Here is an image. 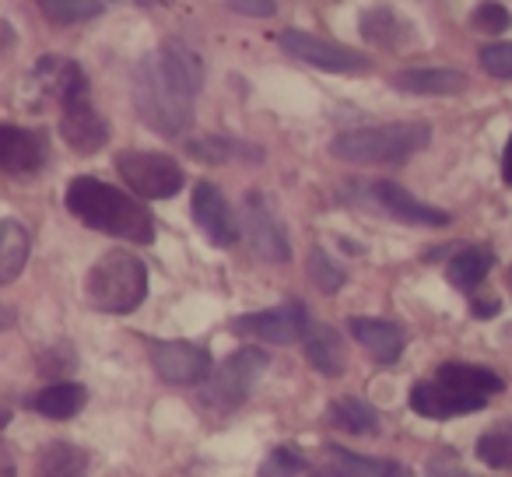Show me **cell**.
Wrapping results in <instances>:
<instances>
[{
    "label": "cell",
    "instance_id": "34",
    "mask_svg": "<svg viewBox=\"0 0 512 477\" xmlns=\"http://www.w3.org/2000/svg\"><path fill=\"white\" fill-rule=\"evenodd\" d=\"M474 25L484 32H505L512 25V18L502 4H481V8L474 11Z\"/></svg>",
    "mask_w": 512,
    "mask_h": 477
},
{
    "label": "cell",
    "instance_id": "18",
    "mask_svg": "<svg viewBox=\"0 0 512 477\" xmlns=\"http://www.w3.org/2000/svg\"><path fill=\"white\" fill-rule=\"evenodd\" d=\"M435 379H439L442 386H449V390L463 393V397H474V400H488L505 390L498 372L484 369V365H467V362H446Z\"/></svg>",
    "mask_w": 512,
    "mask_h": 477
},
{
    "label": "cell",
    "instance_id": "1",
    "mask_svg": "<svg viewBox=\"0 0 512 477\" xmlns=\"http://www.w3.org/2000/svg\"><path fill=\"white\" fill-rule=\"evenodd\" d=\"M200 81H204L200 60L186 46L165 43L162 50L148 53L137 64L134 74L137 116L162 137L186 134L193 123V102H197Z\"/></svg>",
    "mask_w": 512,
    "mask_h": 477
},
{
    "label": "cell",
    "instance_id": "21",
    "mask_svg": "<svg viewBox=\"0 0 512 477\" xmlns=\"http://www.w3.org/2000/svg\"><path fill=\"white\" fill-rule=\"evenodd\" d=\"M186 155L197 158V162H264V151L256 148V144L246 141H235L228 134H207L197 137V141H186Z\"/></svg>",
    "mask_w": 512,
    "mask_h": 477
},
{
    "label": "cell",
    "instance_id": "28",
    "mask_svg": "<svg viewBox=\"0 0 512 477\" xmlns=\"http://www.w3.org/2000/svg\"><path fill=\"white\" fill-rule=\"evenodd\" d=\"M477 460L488 463V467H512V421L488 428V432L477 439Z\"/></svg>",
    "mask_w": 512,
    "mask_h": 477
},
{
    "label": "cell",
    "instance_id": "43",
    "mask_svg": "<svg viewBox=\"0 0 512 477\" xmlns=\"http://www.w3.org/2000/svg\"><path fill=\"white\" fill-rule=\"evenodd\" d=\"M509 285H512V274H509Z\"/></svg>",
    "mask_w": 512,
    "mask_h": 477
},
{
    "label": "cell",
    "instance_id": "20",
    "mask_svg": "<svg viewBox=\"0 0 512 477\" xmlns=\"http://www.w3.org/2000/svg\"><path fill=\"white\" fill-rule=\"evenodd\" d=\"M393 85L411 95H460L467 88V78L453 67H411L393 74Z\"/></svg>",
    "mask_w": 512,
    "mask_h": 477
},
{
    "label": "cell",
    "instance_id": "36",
    "mask_svg": "<svg viewBox=\"0 0 512 477\" xmlns=\"http://www.w3.org/2000/svg\"><path fill=\"white\" fill-rule=\"evenodd\" d=\"M228 8H232L235 15H253V18L274 15V4H271V0H235V4H228Z\"/></svg>",
    "mask_w": 512,
    "mask_h": 477
},
{
    "label": "cell",
    "instance_id": "2",
    "mask_svg": "<svg viewBox=\"0 0 512 477\" xmlns=\"http://www.w3.org/2000/svg\"><path fill=\"white\" fill-rule=\"evenodd\" d=\"M67 211L78 221H85L95 232L116 235L127 243H151L155 239V221H151L148 207L137 204L116 186L102 183L95 176H78L67 186Z\"/></svg>",
    "mask_w": 512,
    "mask_h": 477
},
{
    "label": "cell",
    "instance_id": "33",
    "mask_svg": "<svg viewBox=\"0 0 512 477\" xmlns=\"http://www.w3.org/2000/svg\"><path fill=\"white\" fill-rule=\"evenodd\" d=\"M481 67L495 78H512V43H491L481 50Z\"/></svg>",
    "mask_w": 512,
    "mask_h": 477
},
{
    "label": "cell",
    "instance_id": "12",
    "mask_svg": "<svg viewBox=\"0 0 512 477\" xmlns=\"http://www.w3.org/2000/svg\"><path fill=\"white\" fill-rule=\"evenodd\" d=\"M60 137L67 141V148L78 155H95L99 148H106L109 141V123L99 109L92 106V99H74L64 102L60 113Z\"/></svg>",
    "mask_w": 512,
    "mask_h": 477
},
{
    "label": "cell",
    "instance_id": "6",
    "mask_svg": "<svg viewBox=\"0 0 512 477\" xmlns=\"http://www.w3.org/2000/svg\"><path fill=\"white\" fill-rule=\"evenodd\" d=\"M264 369H267L264 351H256V348L232 351V355L214 369V376L207 379L200 400H204L207 407H214V411H232V407H239L242 400L249 397L256 379L264 376Z\"/></svg>",
    "mask_w": 512,
    "mask_h": 477
},
{
    "label": "cell",
    "instance_id": "41",
    "mask_svg": "<svg viewBox=\"0 0 512 477\" xmlns=\"http://www.w3.org/2000/svg\"><path fill=\"white\" fill-rule=\"evenodd\" d=\"M8 327H15V309L0 306V330H8Z\"/></svg>",
    "mask_w": 512,
    "mask_h": 477
},
{
    "label": "cell",
    "instance_id": "25",
    "mask_svg": "<svg viewBox=\"0 0 512 477\" xmlns=\"http://www.w3.org/2000/svg\"><path fill=\"white\" fill-rule=\"evenodd\" d=\"M362 36L365 43H376V46H386V50H400L411 29H407L404 18H397L390 8H369L362 15Z\"/></svg>",
    "mask_w": 512,
    "mask_h": 477
},
{
    "label": "cell",
    "instance_id": "40",
    "mask_svg": "<svg viewBox=\"0 0 512 477\" xmlns=\"http://www.w3.org/2000/svg\"><path fill=\"white\" fill-rule=\"evenodd\" d=\"M383 477H411V470H407L404 463H393V460H386Z\"/></svg>",
    "mask_w": 512,
    "mask_h": 477
},
{
    "label": "cell",
    "instance_id": "30",
    "mask_svg": "<svg viewBox=\"0 0 512 477\" xmlns=\"http://www.w3.org/2000/svg\"><path fill=\"white\" fill-rule=\"evenodd\" d=\"M106 11V4L99 0H43V15H50L60 25L88 22V18H99Z\"/></svg>",
    "mask_w": 512,
    "mask_h": 477
},
{
    "label": "cell",
    "instance_id": "7",
    "mask_svg": "<svg viewBox=\"0 0 512 477\" xmlns=\"http://www.w3.org/2000/svg\"><path fill=\"white\" fill-rule=\"evenodd\" d=\"M242 228H246L256 257L271 260V264H285L292 257V243H288L285 225H281L278 211H274V204L264 193H249L242 200Z\"/></svg>",
    "mask_w": 512,
    "mask_h": 477
},
{
    "label": "cell",
    "instance_id": "8",
    "mask_svg": "<svg viewBox=\"0 0 512 477\" xmlns=\"http://www.w3.org/2000/svg\"><path fill=\"white\" fill-rule=\"evenodd\" d=\"M278 43L285 46L292 57L306 60V64L320 67V71H330V74H362L372 67V60L365 57V53L337 46V43H330V39L309 36V32H299V29L281 32Z\"/></svg>",
    "mask_w": 512,
    "mask_h": 477
},
{
    "label": "cell",
    "instance_id": "3",
    "mask_svg": "<svg viewBox=\"0 0 512 477\" xmlns=\"http://www.w3.org/2000/svg\"><path fill=\"white\" fill-rule=\"evenodd\" d=\"M428 141H432V127L421 120H411V123H383V127L344 130V134L334 137L330 151L341 162L379 165V162H407L411 155L425 151Z\"/></svg>",
    "mask_w": 512,
    "mask_h": 477
},
{
    "label": "cell",
    "instance_id": "29",
    "mask_svg": "<svg viewBox=\"0 0 512 477\" xmlns=\"http://www.w3.org/2000/svg\"><path fill=\"white\" fill-rule=\"evenodd\" d=\"M330 460H334V474L337 477H383L386 460H372V456H358L344 446H330L327 449Z\"/></svg>",
    "mask_w": 512,
    "mask_h": 477
},
{
    "label": "cell",
    "instance_id": "38",
    "mask_svg": "<svg viewBox=\"0 0 512 477\" xmlns=\"http://www.w3.org/2000/svg\"><path fill=\"white\" fill-rule=\"evenodd\" d=\"M498 309H502V302H498V299H488V302L477 299V302H474V316H495Z\"/></svg>",
    "mask_w": 512,
    "mask_h": 477
},
{
    "label": "cell",
    "instance_id": "35",
    "mask_svg": "<svg viewBox=\"0 0 512 477\" xmlns=\"http://www.w3.org/2000/svg\"><path fill=\"white\" fill-rule=\"evenodd\" d=\"M460 467L463 463L456 460L453 453H439V456H432V463H428V474L432 477H467Z\"/></svg>",
    "mask_w": 512,
    "mask_h": 477
},
{
    "label": "cell",
    "instance_id": "4",
    "mask_svg": "<svg viewBox=\"0 0 512 477\" xmlns=\"http://www.w3.org/2000/svg\"><path fill=\"white\" fill-rule=\"evenodd\" d=\"M148 299V267L127 250H109L88 271V302L102 313L127 316Z\"/></svg>",
    "mask_w": 512,
    "mask_h": 477
},
{
    "label": "cell",
    "instance_id": "27",
    "mask_svg": "<svg viewBox=\"0 0 512 477\" xmlns=\"http://www.w3.org/2000/svg\"><path fill=\"white\" fill-rule=\"evenodd\" d=\"M330 418H334L341 428H348V432H358V435H372L379 428L376 407H369L365 400H358V397L334 400V404H330Z\"/></svg>",
    "mask_w": 512,
    "mask_h": 477
},
{
    "label": "cell",
    "instance_id": "10",
    "mask_svg": "<svg viewBox=\"0 0 512 477\" xmlns=\"http://www.w3.org/2000/svg\"><path fill=\"white\" fill-rule=\"evenodd\" d=\"M235 334H249V337H260L267 344H295L306 337L309 330V316L306 306L299 302H288V306L278 309H267V313H246L232 323Z\"/></svg>",
    "mask_w": 512,
    "mask_h": 477
},
{
    "label": "cell",
    "instance_id": "22",
    "mask_svg": "<svg viewBox=\"0 0 512 477\" xmlns=\"http://www.w3.org/2000/svg\"><path fill=\"white\" fill-rule=\"evenodd\" d=\"M32 253V235L22 221L0 218V288L11 285L25 271Z\"/></svg>",
    "mask_w": 512,
    "mask_h": 477
},
{
    "label": "cell",
    "instance_id": "19",
    "mask_svg": "<svg viewBox=\"0 0 512 477\" xmlns=\"http://www.w3.org/2000/svg\"><path fill=\"white\" fill-rule=\"evenodd\" d=\"M306 355L309 365L323 376H341L344 365H348V348H344V337L337 334L330 323H309L306 330Z\"/></svg>",
    "mask_w": 512,
    "mask_h": 477
},
{
    "label": "cell",
    "instance_id": "16",
    "mask_svg": "<svg viewBox=\"0 0 512 477\" xmlns=\"http://www.w3.org/2000/svg\"><path fill=\"white\" fill-rule=\"evenodd\" d=\"M348 330L351 337H355L358 344H362L365 351H369L376 362L390 365L400 358V351H404L407 337L404 330L397 327V323L390 320H369V316H351L348 320Z\"/></svg>",
    "mask_w": 512,
    "mask_h": 477
},
{
    "label": "cell",
    "instance_id": "14",
    "mask_svg": "<svg viewBox=\"0 0 512 477\" xmlns=\"http://www.w3.org/2000/svg\"><path fill=\"white\" fill-rule=\"evenodd\" d=\"M369 197L383 207L386 214H393L397 221H407V225H425V228H442L449 225V214L439 211V207L421 204L418 197L404 190V186L390 183V179H379V183H369Z\"/></svg>",
    "mask_w": 512,
    "mask_h": 477
},
{
    "label": "cell",
    "instance_id": "24",
    "mask_svg": "<svg viewBox=\"0 0 512 477\" xmlns=\"http://www.w3.org/2000/svg\"><path fill=\"white\" fill-rule=\"evenodd\" d=\"M491 264H495V257H491V250H484V246H467V250H460L453 260H449V285L460 288V292H470V288H477L484 278H488Z\"/></svg>",
    "mask_w": 512,
    "mask_h": 477
},
{
    "label": "cell",
    "instance_id": "26",
    "mask_svg": "<svg viewBox=\"0 0 512 477\" xmlns=\"http://www.w3.org/2000/svg\"><path fill=\"white\" fill-rule=\"evenodd\" d=\"M39 477H88V453L71 442H53L39 456Z\"/></svg>",
    "mask_w": 512,
    "mask_h": 477
},
{
    "label": "cell",
    "instance_id": "11",
    "mask_svg": "<svg viewBox=\"0 0 512 477\" xmlns=\"http://www.w3.org/2000/svg\"><path fill=\"white\" fill-rule=\"evenodd\" d=\"M193 221H197L200 232H204L214 246H221V250L235 246V239H239V218H235L232 204H228L225 193L214 183H207V179H200V183L193 186Z\"/></svg>",
    "mask_w": 512,
    "mask_h": 477
},
{
    "label": "cell",
    "instance_id": "31",
    "mask_svg": "<svg viewBox=\"0 0 512 477\" xmlns=\"http://www.w3.org/2000/svg\"><path fill=\"white\" fill-rule=\"evenodd\" d=\"M309 278L320 285V292H337V288L344 285V271L323 250L309 253Z\"/></svg>",
    "mask_w": 512,
    "mask_h": 477
},
{
    "label": "cell",
    "instance_id": "37",
    "mask_svg": "<svg viewBox=\"0 0 512 477\" xmlns=\"http://www.w3.org/2000/svg\"><path fill=\"white\" fill-rule=\"evenodd\" d=\"M11 46H15V32H11V25H8V22H0V60L8 57Z\"/></svg>",
    "mask_w": 512,
    "mask_h": 477
},
{
    "label": "cell",
    "instance_id": "17",
    "mask_svg": "<svg viewBox=\"0 0 512 477\" xmlns=\"http://www.w3.org/2000/svg\"><path fill=\"white\" fill-rule=\"evenodd\" d=\"M36 78L53 99H60V106H64V102H74V99H85L88 95L85 71L67 57H43L36 64Z\"/></svg>",
    "mask_w": 512,
    "mask_h": 477
},
{
    "label": "cell",
    "instance_id": "32",
    "mask_svg": "<svg viewBox=\"0 0 512 477\" xmlns=\"http://www.w3.org/2000/svg\"><path fill=\"white\" fill-rule=\"evenodd\" d=\"M306 467L309 463L299 453H292V449H274L264 460V467H260V477H299L306 474Z\"/></svg>",
    "mask_w": 512,
    "mask_h": 477
},
{
    "label": "cell",
    "instance_id": "9",
    "mask_svg": "<svg viewBox=\"0 0 512 477\" xmlns=\"http://www.w3.org/2000/svg\"><path fill=\"white\" fill-rule=\"evenodd\" d=\"M151 365H155L158 379L169 386H190L211 376V355L190 341H155Z\"/></svg>",
    "mask_w": 512,
    "mask_h": 477
},
{
    "label": "cell",
    "instance_id": "39",
    "mask_svg": "<svg viewBox=\"0 0 512 477\" xmlns=\"http://www.w3.org/2000/svg\"><path fill=\"white\" fill-rule=\"evenodd\" d=\"M502 176H505V183L512 186V134H509V144H505V155H502Z\"/></svg>",
    "mask_w": 512,
    "mask_h": 477
},
{
    "label": "cell",
    "instance_id": "42",
    "mask_svg": "<svg viewBox=\"0 0 512 477\" xmlns=\"http://www.w3.org/2000/svg\"><path fill=\"white\" fill-rule=\"evenodd\" d=\"M8 421H11V411H8V407H4V404H0V428L8 425Z\"/></svg>",
    "mask_w": 512,
    "mask_h": 477
},
{
    "label": "cell",
    "instance_id": "13",
    "mask_svg": "<svg viewBox=\"0 0 512 477\" xmlns=\"http://www.w3.org/2000/svg\"><path fill=\"white\" fill-rule=\"evenodd\" d=\"M46 162V137L36 130L0 123V172L8 176H32Z\"/></svg>",
    "mask_w": 512,
    "mask_h": 477
},
{
    "label": "cell",
    "instance_id": "5",
    "mask_svg": "<svg viewBox=\"0 0 512 477\" xmlns=\"http://www.w3.org/2000/svg\"><path fill=\"white\" fill-rule=\"evenodd\" d=\"M116 172L144 200H169L183 190V165L162 151H120Z\"/></svg>",
    "mask_w": 512,
    "mask_h": 477
},
{
    "label": "cell",
    "instance_id": "23",
    "mask_svg": "<svg viewBox=\"0 0 512 477\" xmlns=\"http://www.w3.org/2000/svg\"><path fill=\"white\" fill-rule=\"evenodd\" d=\"M85 400H88L85 386L60 379V383H50L46 390H39L36 397H32V407H36L39 414H46V418H53V421H67V418H74L81 407H85Z\"/></svg>",
    "mask_w": 512,
    "mask_h": 477
},
{
    "label": "cell",
    "instance_id": "15",
    "mask_svg": "<svg viewBox=\"0 0 512 477\" xmlns=\"http://www.w3.org/2000/svg\"><path fill=\"white\" fill-rule=\"evenodd\" d=\"M411 407L421 414V418H456V414H474L484 407V400H474V397H463V393L449 390V386H442L439 379H425V383H418L411 390Z\"/></svg>",
    "mask_w": 512,
    "mask_h": 477
}]
</instances>
